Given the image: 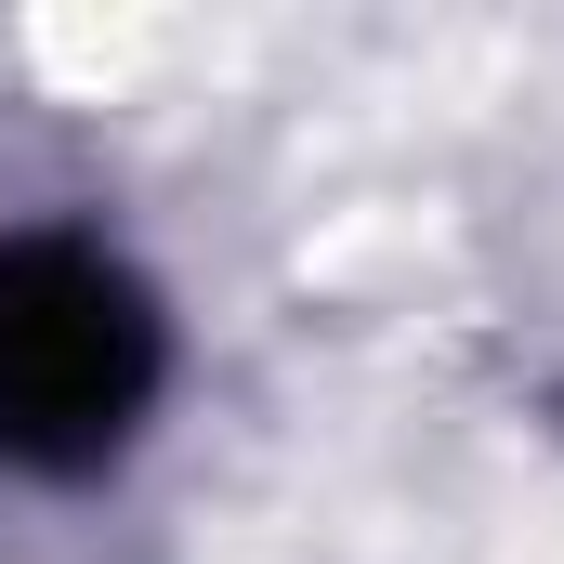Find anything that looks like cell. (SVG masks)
<instances>
[{
    "label": "cell",
    "mask_w": 564,
    "mask_h": 564,
    "mask_svg": "<svg viewBox=\"0 0 564 564\" xmlns=\"http://www.w3.org/2000/svg\"><path fill=\"white\" fill-rule=\"evenodd\" d=\"M158 381H171V328L119 250H93V237L0 250V459L13 473L79 486V473L132 459Z\"/></svg>",
    "instance_id": "6da1fadb"
}]
</instances>
